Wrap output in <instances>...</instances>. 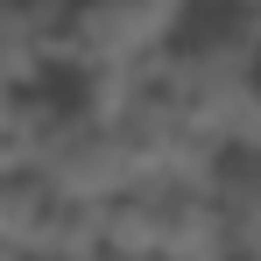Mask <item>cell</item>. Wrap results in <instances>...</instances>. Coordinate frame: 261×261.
<instances>
[{"mask_svg": "<svg viewBox=\"0 0 261 261\" xmlns=\"http://www.w3.org/2000/svg\"><path fill=\"white\" fill-rule=\"evenodd\" d=\"M99 254L127 261H226L198 176H134L99 205ZM92 254V261H99Z\"/></svg>", "mask_w": 261, "mask_h": 261, "instance_id": "obj_1", "label": "cell"}, {"mask_svg": "<svg viewBox=\"0 0 261 261\" xmlns=\"http://www.w3.org/2000/svg\"><path fill=\"white\" fill-rule=\"evenodd\" d=\"M176 29V0H92V7H57L49 64L92 78L99 92L141 78Z\"/></svg>", "mask_w": 261, "mask_h": 261, "instance_id": "obj_2", "label": "cell"}, {"mask_svg": "<svg viewBox=\"0 0 261 261\" xmlns=\"http://www.w3.org/2000/svg\"><path fill=\"white\" fill-rule=\"evenodd\" d=\"M198 184H205L226 261H254L261 254V148H219Z\"/></svg>", "mask_w": 261, "mask_h": 261, "instance_id": "obj_3", "label": "cell"}, {"mask_svg": "<svg viewBox=\"0 0 261 261\" xmlns=\"http://www.w3.org/2000/svg\"><path fill=\"white\" fill-rule=\"evenodd\" d=\"M0 261H14V254H7V247H0Z\"/></svg>", "mask_w": 261, "mask_h": 261, "instance_id": "obj_4", "label": "cell"}]
</instances>
